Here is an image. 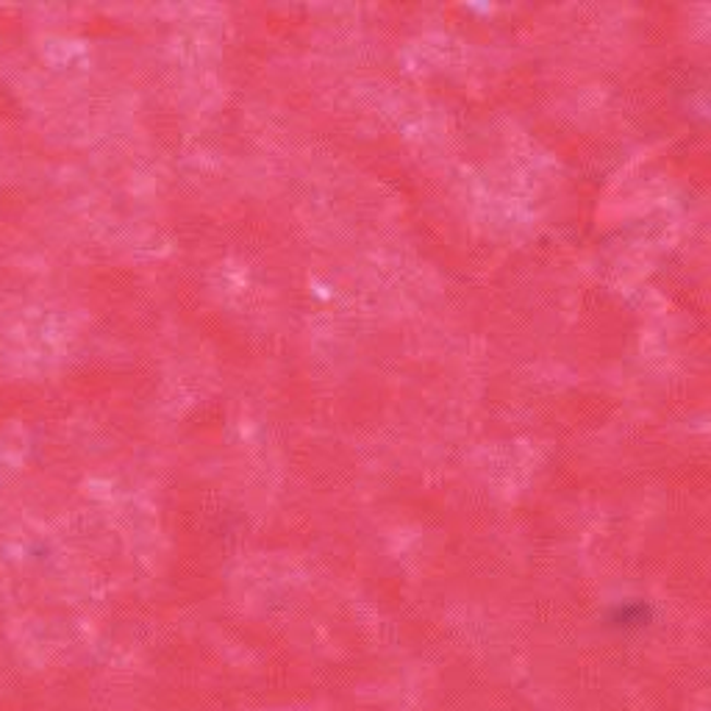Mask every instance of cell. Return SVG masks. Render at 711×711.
<instances>
[{
    "label": "cell",
    "instance_id": "6da1fadb",
    "mask_svg": "<svg viewBox=\"0 0 711 711\" xmlns=\"http://www.w3.org/2000/svg\"><path fill=\"white\" fill-rule=\"evenodd\" d=\"M644 619H648V612H644L642 606H637V608H619L614 623H617L619 628H631V626H644Z\"/></svg>",
    "mask_w": 711,
    "mask_h": 711
}]
</instances>
